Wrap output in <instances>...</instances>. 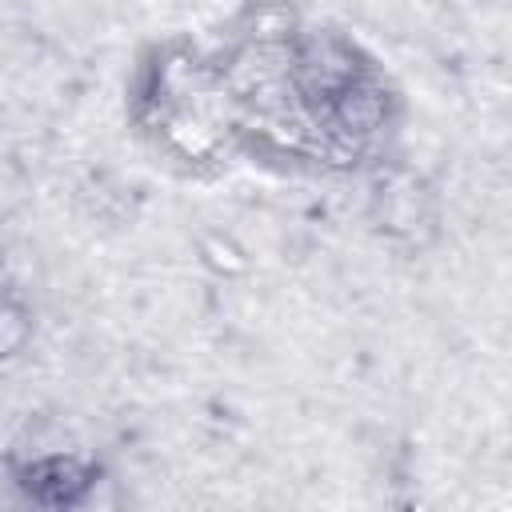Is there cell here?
Masks as SVG:
<instances>
[{"label":"cell","mask_w":512,"mask_h":512,"mask_svg":"<svg viewBox=\"0 0 512 512\" xmlns=\"http://www.w3.org/2000/svg\"><path fill=\"white\" fill-rule=\"evenodd\" d=\"M368 68L372 64H368V56L360 52V44L352 36L328 32V28L324 32L320 28L316 32L304 28L296 36V44H292V72H288V80H292L300 104L320 112L336 88H344L348 80L364 76Z\"/></svg>","instance_id":"1"},{"label":"cell","mask_w":512,"mask_h":512,"mask_svg":"<svg viewBox=\"0 0 512 512\" xmlns=\"http://www.w3.org/2000/svg\"><path fill=\"white\" fill-rule=\"evenodd\" d=\"M392 112H396L392 88L368 68L364 76L348 80L344 88H336L328 96V104L320 108V124L372 152L384 140V132L392 128Z\"/></svg>","instance_id":"2"},{"label":"cell","mask_w":512,"mask_h":512,"mask_svg":"<svg viewBox=\"0 0 512 512\" xmlns=\"http://www.w3.org/2000/svg\"><path fill=\"white\" fill-rule=\"evenodd\" d=\"M96 476V464L68 448L16 460V484L40 508H80L92 496Z\"/></svg>","instance_id":"3"},{"label":"cell","mask_w":512,"mask_h":512,"mask_svg":"<svg viewBox=\"0 0 512 512\" xmlns=\"http://www.w3.org/2000/svg\"><path fill=\"white\" fill-rule=\"evenodd\" d=\"M156 144L172 156L184 160L188 168H212L224 160V152L236 144L232 124L224 116H216L204 104H176L172 116L160 124Z\"/></svg>","instance_id":"4"},{"label":"cell","mask_w":512,"mask_h":512,"mask_svg":"<svg viewBox=\"0 0 512 512\" xmlns=\"http://www.w3.org/2000/svg\"><path fill=\"white\" fill-rule=\"evenodd\" d=\"M304 32L300 12L288 0H248L236 12V40L256 48H292Z\"/></svg>","instance_id":"5"},{"label":"cell","mask_w":512,"mask_h":512,"mask_svg":"<svg viewBox=\"0 0 512 512\" xmlns=\"http://www.w3.org/2000/svg\"><path fill=\"white\" fill-rule=\"evenodd\" d=\"M200 264L208 272L232 280V276H244L248 272V252L232 236H224V232H204L200 236Z\"/></svg>","instance_id":"6"},{"label":"cell","mask_w":512,"mask_h":512,"mask_svg":"<svg viewBox=\"0 0 512 512\" xmlns=\"http://www.w3.org/2000/svg\"><path fill=\"white\" fill-rule=\"evenodd\" d=\"M32 344V312L16 296H0V360L20 356Z\"/></svg>","instance_id":"7"}]
</instances>
